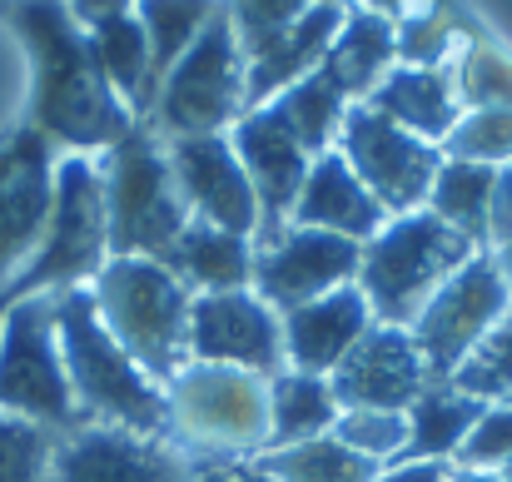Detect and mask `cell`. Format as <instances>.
<instances>
[{
    "instance_id": "obj_1",
    "label": "cell",
    "mask_w": 512,
    "mask_h": 482,
    "mask_svg": "<svg viewBox=\"0 0 512 482\" xmlns=\"http://www.w3.org/2000/svg\"><path fill=\"white\" fill-rule=\"evenodd\" d=\"M5 25L25 45L30 60V105L25 125L65 155H105L120 145L140 120L125 100L105 85L85 25L70 15L65 0H10Z\"/></svg>"
},
{
    "instance_id": "obj_2",
    "label": "cell",
    "mask_w": 512,
    "mask_h": 482,
    "mask_svg": "<svg viewBox=\"0 0 512 482\" xmlns=\"http://www.w3.org/2000/svg\"><path fill=\"white\" fill-rule=\"evenodd\" d=\"M55 333H60L65 378L85 423L140 433V438H170L165 388L115 343V333L100 323L90 289L55 294Z\"/></svg>"
},
{
    "instance_id": "obj_3",
    "label": "cell",
    "mask_w": 512,
    "mask_h": 482,
    "mask_svg": "<svg viewBox=\"0 0 512 482\" xmlns=\"http://www.w3.org/2000/svg\"><path fill=\"white\" fill-rule=\"evenodd\" d=\"M483 254L473 239H463L458 229H448L438 214L413 209V214H393L363 249H358V294L368 299L373 323H408L423 314V304L473 259Z\"/></svg>"
},
{
    "instance_id": "obj_4",
    "label": "cell",
    "mask_w": 512,
    "mask_h": 482,
    "mask_svg": "<svg viewBox=\"0 0 512 482\" xmlns=\"http://www.w3.org/2000/svg\"><path fill=\"white\" fill-rule=\"evenodd\" d=\"M165 413L170 443L194 463H234L269 448V378L184 363L165 383Z\"/></svg>"
},
{
    "instance_id": "obj_5",
    "label": "cell",
    "mask_w": 512,
    "mask_h": 482,
    "mask_svg": "<svg viewBox=\"0 0 512 482\" xmlns=\"http://www.w3.org/2000/svg\"><path fill=\"white\" fill-rule=\"evenodd\" d=\"M105 224H110V259H160L189 224L184 194L174 184L165 140L150 125H135L120 145L95 155Z\"/></svg>"
},
{
    "instance_id": "obj_6",
    "label": "cell",
    "mask_w": 512,
    "mask_h": 482,
    "mask_svg": "<svg viewBox=\"0 0 512 482\" xmlns=\"http://www.w3.org/2000/svg\"><path fill=\"white\" fill-rule=\"evenodd\" d=\"M100 323L165 388L189 363V289L160 259H105L90 284Z\"/></svg>"
},
{
    "instance_id": "obj_7",
    "label": "cell",
    "mask_w": 512,
    "mask_h": 482,
    "mask_svg": "<svg viewBox=\"0 0 512 482\" xmlns=\"http://www.w3.org/2000/svg\"><path fill=\"white\" fill-rule=\"evenodd\" d=\"M110 259V224H105V194H100V169L90 155H60L55 164V199L50 219L40 234V249L30 264L15 274L5 289L10 299L30 294H65V289H90L95 274Z\"/></svg>"
},
{
    "instance_id": "obj_8",
    "label": "cell",
    "mask_w": 512,
    "mask_h": 482,
    "mask_svg": "<svg viewBox=\"0 0 512 482\" xmlns=\"http://www.w3.org/2000/svg\"><path fill=\"white\" fill-rule=\"evenodd\" d=\"M244 50L224 10L209 15L199 40L170 65L160 80L145 125L160 140H199V135H229L234 120L249 110L244 105Z\"/></svg>"
},
{
    "instance_id": "obj_9",
    "label": "cell",
    "mask_w": 512,
    "mask_h": 482,
    "mask_svg": "<svg viewBox=\"0 0 512 482\" xmlns=\"http://www.w3.org/2000/svg\"><path fill=\"white\" fill-rule=\"evenodd\" d=\"M0 413L55 438L85 428L55 333V294L15 299L0 319Z\"/></svg>"
},
{
    "instance_id": "obj_10",
    "label": "cell",
    "mask_w": 512,
    "mask_h": 482,
    "mask_svg": "<svg viewBox=\"0 0 512 482\" xmlns=\"http://www.w3.org/2000/svg\"><path fill=\"white\" fill-rule=\"evenodd\" d=\"M508 309H512V289H508V279H503V269H498V259L488 249L473 254L423 304V314L408 323V333H413V343H418V353L428 363V378L433 383L453 378V368L478 348V338L503 319Z\"/></svg>"
},
{
    "instance_id": "obj_11",
    "label": "cell",
    "mask_w": 512,
    "mask_h": 482,
    "mask_svg": "<svg viewBox=\"0 0 512 482\" xmlns=\"http://www.w3.org/2000/svg\"><path fill=\"white\" fill-rule=\"evenodd\" d=\"M339 150L348 169L363 179V189L383 204V214H413L428 204L433 174L443 164V150L398 130L393 120H383L373 105H348L339 130Z\"/></svg>"
},
{
    "instance_id": "obj_12",
    "label": "cell",
    "mask_w": 512,
    "mask_h": 482,
    "mask_svg": "<svg viewBox=\"0 0 512 482\" xmlns=\"http://www.w3.org/2000/svg\"><path fill=\"white\" fill-rule=\"evenodd\" d=\"M189 363H219L254 378L284 373V323L254 294H194L189 299Z\"/></svg>"
},
{
    "instance_id": "obj_13",
    "label": "cell",
    "mask_w": 512,
    "mask_h": 482,
    "mask_svg": "<svg viewBox=\"0 0 512 482\" xmlns=\"http://www.w3.org/2000/svg\"><path fill=\"white\" fill-rule=\"evenodd\" d=\"M55 164L60 150L40 140L30 125L0 135V289H10L40 249L55 199Z\"/></svg>"
},
{
    "instance_id": "obj_14",
    "label": "cell",
    "mask_w": 512,
    "mask_h": 482,
    "mask_svg": "<svg viewBox=\"0 0 512 482\" xmlns=\"http://www.w3.org/2000/svg\"><path fill=\"white\" fill-rule=\"evenodd\" d=\"M358 249L363 244H353V239L289 224L254 249V294L274 314H289L309 299H324V294L358 279Z\"/></svg>"
},
{
    "instance_id": "obj_15",
    "label": "cell",
    "mask_w": 512,
    "mask_h": 482,
    "mask_svg": "<svg viewBox=\"0 0 512 482\" xmlns=\"http://www.w3.org/2000/svg\"><path fill=\"white\" fill-rule=\"evenodd\" d=\"M165 160L184 194L189 219L259 239V199L234 155L229 135H199V140H165Z\"/></svg>"
},
{
    "instance_id": "obj_16",
    "label": "cell",
    "mask_w": 512,
    "mask_h": 482,
    "mask_svg": "<svg viewBox=\"0 0 512 482\" xmlns=\"http://www.w3.org/2000/svg\"><path fill=\"white\" fill-rule=\"evenodd\" d=\"M50 482H194V458H184L170 438L85 423L55 438Z\"/></svg>"
},
{
    "instance_id": "obj_17",
    "label": "cell",
    "mask_w": 512,
    "mask_h": 482,
    "mask_svg": "<svg viewBox=\"0 0 512 482\" xmlns=\"http://www.w3.org/2000/svg\"><path fill=\"white\" fill-rule=\"evenodd\" d=\"M428 383L433 378H428V363H423L413 333L393 328V323H373L329 373L339 408H388V413H408Z\"/></svg>"
},
{
    "instance_id": "obj_18",
    "label": "cell",
    "mask_w": 512,
    "mask_h": 482,
    "mask_svg": "<svg viewBox=\"0 0 512 482\" xmlns=\"http://www.w3.org/2000/svg\"><path fill=\"white\" fill-rule=\"evenodd\" d=\"M229 145L244 164L249 184H254V199H259V239H274L279 229H289V214H294V199L309 179V164L314 155L274 120V110H244L229 130Z\"/></svg>"
},
{
    "instance_id": "obj_19",
    "label": "cell",
    "mask_w": 512,
    "mask_h": 482,
    "mask_svg": "<svg viewBox=\"0 0 512 482\" xmlns=\"http://www.w3.org/2000/svg\"><path fill=\"white\" fill-rule=\"evenodd\" d=\"M279 323H284V363L299 373L329 378L348 358V348L373 328V309L358 294V284H343L324 299H309V304L279 314Z\"/></svg>"
},
{
    "instance_id": "obj_20",
    "label": "cell",
    "mask_w": 512,
    "mask_h": 482,
    "mask_svg": "<svg viewBox=\"0 0 512 482\" xmlns=\"http://www.w3.org/2000/svg\"><path fill=\"white\" fill-rule=\"evenodd\" d=\"M289 224L324 229V234H339V239H353V244H368L388 224V214L363 189V179L348 169V160H343L339 150H329V155H319V160L309 164V179H304V189L294 199Z\"/></svg>"
},
{
    "instance_id": "obj_21",
    "label": "cell",
    "mask_w": 512,
    "mask_h": 482,
    "mask_svg": "<svg viewBox=\"0 0 512 482\" xmlns=\"http://www.w3.org/2000/svg\"><path fill=\"white\" fill-rule=\"evenodd\" d=\"M343 10H348V0L314 5L284 35H274L259 55H249V70H244V105L249 110L269 105L274 95H284L289 85H299L304 75H314L324 65V55H329V45H334V35L343 25Z\"/></svg>"
},
{
    "instance_id": "obj_22",
    "label": "cell",
    "mask_w": 512,
    "mask_h": 482,
    "mask_svg": "<svg viewBox=\"0 0 512 482\" xmlns=\"http://www.w3.org/2000/svg\"><path fill=\"white\" fill-rule=\"evenodd\" d=\"M363 105H373L383 120H393L398 130H408V135H418V140H428V145H438V150H443V140L453 135V125H458V115H463L448 65H443V70L393 65Z\"/></svg>"
},
{
    "instance_id": "obj_23",
    "label": "cell",
    "mask_w": 512,
    "mask_h": 482,
    "mask_svg": "<svg viewBox=\"0 0 512 482\" xmlns=\"http://www.w3.org/2000/svg\"><path fill=\"white\" fill-rule=\"evenodd\" d=\"M393 65H398V30H393V20L348 5L339 35H334V45H329V55L319 65V75L339 90L348 105H363Z\"/></svg>"
},
{
    "instance_id": "obj_24",
    "label": "cell",
    "mask_w": 512,
    "mask_h": 482,
    "mask_svg": "<svg viewBox=\"0 0 512 482\" xmlns=\"http://www.w3.org/2000/svg\"><path fill=\"white\" fill-rule=\"evenodd\" d=\"M254 239L214 229L189 219L184 234L165 254V269L189 289V294H229V289H254Z\"/></svg>"
},
{
    "instance_id": "obj_25",
    "label": "cell",
    "mask_w": 512,
    "mask_h": 482,
    "mask_svg": "<svg viewBox=\"0 0 512 482\" xmlns=\"http://www.w3.org/2000/svg\"><path fill=\"white\" fill-rule=\"evenodd\" d=\"M85 40H90V55L105 75V85L125 100V110L145 125L150 115V100H155V65H150V35L140 25L135 10L125 15H105L95 25H85Z\"/></svg>"
},
{
    "instance_id": "obj_26",
    "label": "cell",
    "mask_w": 512,
    "mask_h": 482,
    "mask_svg": "<svg viewBox=\"0 0 512 482\" xmlns=\"http://www.w3.org/2000/svg\"><path fill=\"white\" fill-rule=\"evenodd\" d=\"M339 413L343 408L334 398V388H329V378L299 373V368H284V373L269 378V448H294V443H309V438H329Z\"/></svg>"
},
{
    "instance_id": "obj_27",
    "label": "cell",
    "mask_w": 512,
    "mask_h": 482,
    "mask_svg": "<svg viewBox=\"0 0 512 482\" xmlns=\"http://www.w3.org/2000/svg\"><path fill=\"white\" fill-rule=\"evenodd\" d=\"M483 408L488 403L458 393L453 383H428L413 398V408H408V453L403 458H413V463H453Z\"/></svg>"
},
{
    "instance_id": "obj_28",
    "label": "cell",
    "mask_w": 512,
    "mask_h": 482,
    "mask_svg": "<svg viewBox=\"0 0 512 482\" xmlns=\"http://www.w3.org/2000/svg\"><path fill=\"white\" fill-rule=\"evenodd\" d=\"M493 184L498 169L468 160H443L428 189V214H438L448 229H458L463 239H473L478 249H488V214H493Z\"/></svg>"
},
{
    "instance_id": "obj_29",
    "label": "cell",
    "mask_w": 512,
    "mask_h": 482,
    "mask_svg": "<svg viewBox=\"0 0 512 482\" xmlns=\"http://www.w3.org/2000/svg\"><path fill=\"white\" fill-rule=\"evenodd\" d=\"M264 110H274V120L319 160V155H329L334 145H339V130H343V115H348V100H343L339 90L314 70V75H304L299 85H289L284 95H274Z\"/></svg>"
},
{
    "instance_id": "obj_30",
    "label": "cell",
    "mask_w": 512,
    "mask_h": 482,
    "mask_svg": "<svg viewBox=\"0 0 512 482\" xmlns=\"http://www.w3.org/2000/svg\"><path fill=\"white\" fill-rule=\"evenodd\" d=\"M254 468L269 482H378V473H383L368 458L348 453L334 433L294 443V448H269L254 458Z\"/></svg>"
},
{
    "instance_id": "obj_31",
    "label": "cell",
    "mask_w": 512,
    "mask_h": 482,
    "mask_svg": "<svg viewBox=\"0 0 512 482\" xmlns=\"http://www.w3.org/2000/svg\"><path fill=\"white\" fill-rule=\"evenodd\" d=\"M219 0H135V15L150 35V65H155V90L170 75V65L199 40Z\"/></svg>"
},
{
    "instance_id": "obj_32",
    "label": "cell",
    "mask_w": 512,
    "mask_h": 482,
    "mask_svg": "<svg viewBox=\"0 0 512 482\" xmlns=\"http://www.w3.org/2000/svg\"><path fill=\"white\" fill-rule=\"evenodd\" d=\"M398 65H423V70H443L468 40L458 35V20L448 15V5H433V0H418L408 5L398 20Z\"/></svg>"
},
{
    "instance_id": "obj_33",
    "label": "cell",
    "mask_w": 512,
    "mask_h": 482,
    "mask_svg": "<svg viewBox=\"0 0 512 482\" xmlns=\"http://www.w3.org/2000/svg\"><path fill=\"white\" fill-rule=\"evenodd\" d=\"M443 383H453L458 393H468L478 403H508L512 398V309L478 338V348Z\"/></svg>"
},
{
    "instance_id": "obj_34",
    "label": "cell",
    "mask_w": 512,
    "mask_h": 482,
    "mask_svg": "<svg viewBox=\"0 0 512 482\" xmlns=\"http://www.w3.org/2000/svg\"><path fill=\"white\" fill-rule=\"evenodd\" d=\"M448 70L463 110H512V60L498 45H463Z\"/></svg>"
},
{
    "instance_id": "obj_35",
    "label": "cell",
    "mask_w": 512,
    "mask_h": 482,
    "mask_svg": "<svg viewBox=\"0 0 512 482\" xmlns=\"http://www.w3.org/2000/svg\"><path fill=\"white\" fill-rule=\"evenodd\" d=\"M334 438H339L348 453L368 458L373 468H393V463H403V453H408V413L343 408L339 423H334Z\"/></svg>"
},
{
    "instance_id": "obj_36",
    "label": "cell",
    "mask_w": 512,
    "mask_h": 482,
    "mask_svg": "<svg viewBox=\"0 0 512 482\" xmlns=\"http://www.w3.org/2000/svg\"><path fill=\"white\" fill-rule=\"evenodd\" d=\"M443 160H468L503 169L512 164V110H463L443 140Z\"/></svg>"
},
{
    "instance_id": "obj_37",
    "label": "cell",
    "mask_w": 512,
    "mask_h": 482,
    "mask_svg": "<svg viewBox=\"0 0 512 482\" xmlns=\"http://www.w3.org/2000/svg\"><path fill=\"white\" fill-rule=\"evenodd\" d=\"M314 5H339V0H219V10L229 15L244 60L259 55L274 35H284L299 15H309Z\"/></svg>"
},
{
    "instance_id": "obj_38",
    "label": "cell",
    "mask_w": 512,
    "mask_h": 482,
    "mask_svg": "<svg viewBox=\"0 0 512 482\" xmlns=\"http://www.w3.org/2000/svg\"><path fill=\"white\" fill-rule=\"evenodd\" d=\"M55 433L0 413V482H50Z\"/></svg>"
},
{
    "instance_id": "obj_39",
    "label": "cell",
    "mask_w": 512,
    "mask_h": 482,
    "mask_svg": "<svg viewBox=\"0 0 512 482\" xmlns=\"http://www.w3.org/2000/svg\"><path fill=\"white\" fill-rule=\"evenodd\" d=\"M512 458V403H488L478 413V423L468 428L453 468H483V473H498Z\"/></svg>"
},
{
    "instance_id": "obj_40",
    "label": "cell",
    "mask_w": 512,
    "mask_h": 482,
    "mask_svg": "<svg viewBox=\"0 0 512 482\" xmlns=\"http://www.w3.org/2000/svg\"><path fill=\"white\" fill-rule=\"evenodd\" d=\"M503 244H512V164L498 169L493 214H488V249H503Z\"/></svg>"
},
{
    "instance_id": "obj_41",
    "label": "cell",
    "mask_w": 512,
    "mask_h": 482,
    "mask_svg": "<svg viewBox=\"0 0 512 482\" xmlns=\"http://www.w3.org/2000/svg\"><path fill=\"white\" fill-rule=\"evenodd\" d=\"M194 482H269L254 458H234V463H194Z\"/></svg>"
},
{
    "instance_id": "obj_42",
    "label": "cell",
    "mask_w": 512,
    "mask_h": 482,
    "mask_svg": "<svg viewBox=\"0 0 512 482\" xmlns=\"http://www.w3.org/2000/svg\"><path fill=\"white\" fill-rule=\"evenodd\" d=\"M448 473H453V463H413V458H403V463L383 468L378 482H448Z\"/></svg>"
},
{
    "instance_id": "obj_43",
    "label": "cell",
    "mask_w": 512,
    "mask_h": 482,
    "mask_svg": "<svg viewBox=\"0 0 512 482\" xmlns=\"http://www.w3.org/2000/svg\"><path fill=\"white\" fill-rule=\"evenodd\" d=\"M65 5H70V15H75L80 25H95V20H105V15L135 10V0H65Z\"/></svg>"
},
{
    "instance_id": "obj_44",
    "label": "cell",
    "mask_w": 512,
    "mask_h": 482,
    "mask_svg": "<svg viewBox=\"0 0 512 482\" xmlns=\"http://www.w3.org/2000/svg\"><path fill=\"white\" fill-rule=\"evenodd\" d=\"M358 10H373V15H388V20H398L408 5H418V0H353Z\"/></svg>"
},
{
    "instance_id": "obj_45",
    "label": "cell",
    "mask_w": 512,
    "mask_h": 482,
    "mask_svg": "<svg viewBox=\"0 0 512 482\" xmlns=\"http://www.w3.org/2000/svg\"><path fill=\"white\" fill-rule=\"evenodd\" d=\"M448 482H503L498 473H483V468H453Z\"/></svg>"
},
{
    "instance_id": "obj_46",
    "label": "cell",
    "mask_w": 512,
    "mask_h": 482,
    "mask_svg": "<svg viewBox=\"0 0 512 482\" xmlns=\"http://www.w3.org/2000/svg\"><path fill=\"white\" fill-rule=\"evenodd\" d=\"M10 304H15V299H10V294L0 289V319H5V309H10Z\"/></svg>"
},
{
    "instance_id": "obj_47",
    "label": "cell",
    "mask_w": 512,
    "mask_h": 482,
    "mask_svg": "<svg viewBox=\"0 0 512 482\" xmlns=\"http://www.w3.org/2000/svg\"><path fill=\"white\" fill-rule=\"evenodd\" d=\"M498 478H503V482H512V458H508V463H503V468H498Z\"/></svg>"
},
{
    "instance_id": "obj_48",
    "label": "cell",
    "mask_w": 512,
    "mask_h": 482,
    "mask_svg": "<svg viewBox=\"0 0 512 482\" xmlns=\"http://www.w3.org/2000/svg\"><path fill=\"white\" fill-rule=\"evenodd\" d=\"M5 5H10V0H0V15H5Z\"/></svg>"
},
{
    "instance_id": "obj_49",
    "label": "cell",
    "mask_w": 512,
    "mask_h": 482,
    "mask_svg": "<svg viewBox=\"0 0 512 482\" xmlns=\"http://www.w3.org/2000/svg\"><path fill=\"white\" fill-rule=\"evenodd\" d=\"M508 403H512V398H508Z\"/></svg>"
}]
</instances>
